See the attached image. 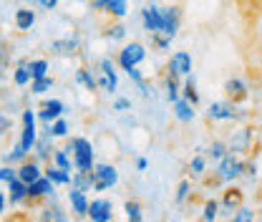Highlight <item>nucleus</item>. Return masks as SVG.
I'll return each instance as SVG.
<instances>
[{
  "label": "nucleus",
  "instance_id": "3",
  "mask_svg": "<svg viewBox=\"0 0 262 222\" xmlns=\"http://www.w3.org/2000/svg\"><path fill=\"white\" fill-rule=\"evenodd\" d=\"M96 84L98 89L103 94L114 96L119 91V73H116V61L111 58H101L98 61V76H96Z\"/></svg>",
  "mask_w": 262,
  "mask_h": 222
},
{
  "label": "nucleus",
  "instance_id": "19",
  "mask_svg": "<svg viewBox=\"0 0 262 222\" xmlns=\"http://www.w3.org/2000/svg\"><path fill=\"white\" fill-rule=\"evenodd\" d=\"M250 144H252V131H250V129H239V131L232 134L227 149L229 152H234V154H242V152L250 149Z\"/></svg>",
  "mask_w": 262,
  "mask_h": 222
},
{
  "label": "nucleus",
  "instance_id": "11",
  "mask_svg": "<svg viewBox=\"0 0 262 222\" xmlns=\"http://www.w3.org/2000/svg\"><path fill=\"white\" fill-rule=\"evenodd\" d=\"M141 26L149 35L162 33V8L157 3H149V5L141 8Z\"/></svg>",
  "mask_w": 262,
  "mask_h": 222
},
{
  "label": "nucleus",
  "instance_id": "20",
  "mask_svg": "<svg viewBox=\"0 0 262 222\" xmlns=\"http://www.w3.org/2000/svg\"><path fill=\"white\" fill-rule=\"evenodd\" d=\"M242 202H245V192L239 190V187H227L225 194H222L220 207H222L225 212H234L237 207H242Z\"/></svg>",
  "mask_w": 262,
  "mask_h": 222
},
{
  "label": "nucleus",
  "instance_id": "4",
  "mask_svg": "<svg viewBox=\"0 0 262 222\" xmlns=\"http://www.w3.org/2000/svg\"><path fill=\"white\" fill-rule=\"evenodd\" d=\"M207 119L209 122H242V119H247V111L237 109V104H232V101H214L207 109Z\"/></svg>",
  "mask_w": 262,
  "mask_h": 222
},
{
  "label": "nucleus",
  "instance_id": "1",
  "mask_svg": "<svg viewBox=\"0 0 262 222\" xmlns=\"http://www.w3.org/2000/svg\"><path fill=\"white\" fill-rule=\"evenodd\" d=\"M239 18V53L247 78L262 89V0H232Z\"/></svg>",
  "mask_w": 262,
  "mask_h": 222
},
{
  "label": "nucleus",
  "instance_id": "17",
  "mask_svg": "<svg viewBox=\"0 0 262 222\" xmlns=\"http://www.w3.org/2000/svg\"><path fill=\"white\" fill-rule=\"evenodd\" d=\"M8 187V202L10 205H23L26 197H28V185L20 179V177H13L10 182H5Z\"/></svg>",
  "mask_w": 262,
  "mask_h": 222
},
{
  "label": "nucleus",
  "instance_id": "25",
  "mask_svg": "<svg viewBox=\"0 0 262 222\" xmlns=\"http://www.w3.org/2000/svg\"><path fill=\"white\" fill-rule=\"evenodd\" d=\"M68 187L91 192L94 190V169H91V172H73V174H71V185H68Z\"/></svg>",
  "mask_w": 262,
  "mask_h": 222
},
{
  "label": "nucleus",
  "instance_id": "16",
  "mask_svg": "<svg viewBox=\"0 0 262 222\" xmlns=\"http://www.w3.org/2000/svg\"><path fill=\"white\" fill-rule=\"evenodd\" d=\"M51 51L58 53V56H76L81 51V38L78 35H66L61 41H53L51 43Z\"/></svg>",
  "mask_w": 262,
  "mask_h": 222
},
{
  "label": "nucleus",
  "instance_id": "37",
  "mask_svg": "<svg viewBox=\"0 0 262 222\" xmlns=\"http://www.w3.org/2000/svg\"><path fill=\"white\" fill-rule=\"evenodd\" d=\"M40 217H43V220H56V222H66V220H68V215H63V210H61L58 205H51V207H46Z\"/></svg>",
  "mask_w": 262,
  "mask_h": 222
},
{
  "label": "nucleus",
  "instance_id": "22",
  "mask_svg": "<svg viewBox=\"0 0 262 222\" xmlns=\"http://www.w3.org/2000/svg\"><path fill=\"white\" fill-rule=\"evenodd\" d=\"M171 106H174V116H177L182 124H192V122H194V116H196L194 109L196 106H192L187 98H177Z\"/></svg>",
  "mask_w": 262,
  "mask_h": 222
},
{
  "label": "nucleus",
  "instance_id": "31",
  "mask_svg": "<svg viewBox=\"0 0 262 222\" xmlns=\"http://www.w3.org/2000/svg\"><path fill=\"white\" fill-rule=\"evenodd\" d=\"M51 89H53V78L51 76H40V78H33L31 81V94H35V96L46 94Z\"/></svg>",
  "mask_w": 262,
  "mask_h": 222
},
{
  "label": "nucleus",
  "instance_id": "18",
  "mask_svg": "<svg viewBox=\"0 0 262 222\" xmlns=\"http://www.w3.org/2000/svg\"><path fill=\"white\" fill-rule=\"evenodd\" d=\"M40 174H43V167H40V162H38V159H23V162H20V167H18V177H20L26 185L35 182Z\"/></svg>",
  "mask_w": 262,
  "mask_h": 222
},
{
  "label": "nucleus",
  "instance_id": "9",
  "mask_svg": "<svg viewBox=\"0 0 262 222\" xmlns=\"http://www.w3.org/2000/svg\"><path fill=\"white\" fill-rule=\"evenodd\" d=\"M53 192H56V185H53L46 174H40L35 182L28 185V197H26V202H28V205H35V202H40V199H46V197H53Z\"/></svg>",
  "mask_w": 262,
  "mask_h": 222
},
{
  "label": "nucleus",
  "instance_id": "10",
  "mask_svg": "<svg viewBox=\"0 0 262 222\" xmlns=\"http://www.w3.org/2000/svg\"><path fill=\"white\" fill-rule=\"evenodd\" d=\"M89 220L91 222H111L114 220V202L106 197H96L89 202Z\"/></svg>",
  "mask_w": 262,
  "mask_h": 222
},
{
  "label": "nucleus",
  "instance_id": "47",
  "mask_svg": "<svg viewBox=\"0 0 262 222\" xmlns=\"http://www.w3.org/2000/svg\"><path fill=\"white\" fill-rule=\"evenodd\" d=\"M10 124H13V122H10V116H5V114L0 111V136H3L8 129H10Z\"/></svg>",
  "mask_w": 262,
  "mask_h": 222
},
{
  "label": "nucleus",
  "instance_id": "29",
  "mask_svg": "<svg viewBox=\"0 0 262 222\" xmlns=\"http://www.w3.org/2000/svg\"><path fill=\"white\" fill-rule=\"evenodd\" d=\"M182 98H187L192 106H199V91H196L194 76H187V81H184V86H182Z\"/></svg>",
  "mask_w": 262,
  "mask_h": 222
},
{
  "label": "nucleus",
  "instance_id": "40",
  "mask_svg": "<svg viewBox=\"0 0 262 222\" xmlns=\"http://www.w3.org/2000/svg\"><path fill=\"white\" fill-rule=\"evenodd\" d=\"M255 217H257V215H255L250 207H237L234 215H232V222H252Z\"/></svg>",
  "mask_w": 262,
  "mask_h": 222
},
{
  "label": "nucleus",
  "instance_id": "32",
  "mask_svg": "<svg viewBox=\"0 0 262 222\" xmlns=\"http://www.w3.org/2000/svg\"><path fill=\"white\" fill-rule=\"evenodd\" d=\"M227 144L222 142V139H214L212 144H209V149H207V159H212V162H220V159L227 154Z\"/></svg>",
  "mask_w": 262,
  "mask_h": 222
},
{
  "label": "nucleus",
  "instance_id": "49",
  "mask_svg": "<svg viewBox=\"0 0 262 222\" xmlns=\"http://www.w3.org/2000/svg\"><path fill=\"white\" fill-rule=\"evenodd\" d=\"M5 205H8V194H5V192H0V215L5 212Z\"/></svg>",
  "mask_w": 262,
  "mask_h": 222
},
{
  "label": "nucleus",
  "instance_id": "41",
  "mask_svg": "<svg viewBox=\"0 0 262 222\" xmlns=\"http://www.w3.org/2000/svg\"><path fill=\"white\" fill-rule=\"evenodd\" d=\"M189 190H192L189 179H182V182H179V187H177V197H174V202H177V205H184V202H187V197H189Z\"/></svg>",
  "mask_w": 262,
  "mask_h": 222
},
{
  "label": "nucleus",
  "instance_id": "48",
  "mask_svg": "<svg viewBox=\"0 0 262 222\" xmlns=\"http://www.w3.org/2000/svg\"><path fill=\"white\" fill-rule=\"evenodd\" d=\"M146 167H149V162H146V159H144V157H136V169H139V172H144Z\"/></svg>",
  "mask_w": 262,
  "mask_h": 222
},
{
  "label": "nucleus",
  "instance_id": "15",
  "mask_svg": "<svg viewBox=\"0 0 262 222\" xmlns=\"http://www.w3.org/2000/svg\"><path fill=\"white\" fill-rule=\"evenodd\" d=\"M68 205H71V212L76 217H89V197H86L83 190L71 187L68 190Z\"/></svg>",
  "mask_w": 262,
  "mask_h": 222
},
{
  "label": "nucleus",
  "instance_id": "45",
  "mask_svg": "<svg viewBox=\"0 0 262 222\" xmlns=\"http://www.w3.org/2000/svg\"><path fill=\"white\" fill-rule=\"evenodd\" d=\"M38 8H43V10H56L58 8V0H33Z\"/></svg>",
  "mask_w": 262,
  "mask_h": 222
},
{
  "label": "nucleus",
  "instance_id": "39",
  "mask_svg": "<svg viewBox=\"0 0 262 222\" xmlns=\"http://www.w3.org/2000/svg\"><path fill=\"white\" fill-rule=\"evenodd\" d=\"M51 134H53L56 139H63V136H68V122H66L63 116H58V119L51 124Z\"/></svg>",
  "mask_w": 262,
  "mask_h": 222
},
{
  "label": "nucleus",
  "instance_id": "30",
  "mask_svg": "<svg viewBox=\"0 0 262 222\" xmlns=\"http://www.w3.org/2000/svg\"><path fill=\"white\" fill-rule=\"evenodd\" d=\"M124 215H126V220L129 222H141L144 220V210H141V205H139L136 199H126V202H124Z\"/></svg>",
  "mask_w": 262,
  "mask_h": 222
},
{
  "label": "nucleus",
  "instance_id": "33",
  "mask_svg": "<svg viewBox=\"0 0 262 222\" xmlns=\"http://www.w3.org/2000/svg\"><path fill=\"white\" fill-rule=\"evenodd\" d=\"M53 164L56 167H61V169H73V159H71V154L66 152V149H53Z\"/></svg>",
  "mask_w": 262,
  "mask_h": 222
},
{
  "label": "nucleus",
  "instance_id": "7",
  "mask_svg": "<svg viewBox=\"0 0 262 222\" xmlns=\"http://www.w3.org/2000/svg\"><path fill=\"white\" fill-rule=\"evenodd\" d=\"M119 185V169L114 164H94V192H106Z\"/></svg>",
  "mask_w": 262,
  "mask_h": 222
},
{
  "label": "nucleus",
  "instance_id": "24",
  "mask_svg": "<svg viewBox=\"0 0 262 222\" xmlns=\"http://www.w3.org/2000/svg\"><path fill=\"white\" fill-rule=\"evenodd\" d=\"M43 174H46L53 185H61V187H68V185H71V172L56 167V164H48V167L43 169Z\"/></svg>",
  "mask_w": 262,
  "mask_h": 222
},
{
  "label": "nucleus",
  "instance_id": "8",
  "mask_svg": "<svg viewBox=\"0 0 262 222\" xmlns=\"http://www.w3.org/2000/svg\"><path fill=\"white\" fill-rule=\"evenodd\" d=\"M179 28H182V8H179V5H166V8H162V33L164 35H169V38L174 41Z\"/></svg>",
  "mask_w": 262,
  "mask_h": 222
},
{
  "label": "nucleus",
  "instance_id": "46",
  "mask_svg": "<svg viewBox=\"0 0 262 222\" xmlns=\"http://www.w3.org/2000/svg\"><path fill=\"white\" fill-rule=\"evenodd\" d=\"M108 8V0H91V10L94 13H106Z\"/></svg>",
  "mask_w": 262,
  "mask_h": 222
},
{
  "label": "nucleus",
  "instance_id": "12",
  "mask_svg": "<svg viewBox=\"0 0 262 222\" xmlns=\"http://www.w3.org/2000/svg\"><path fill=\"white\" fill-rule=\"evenodd\" d=\"M222 91H225V98L232 101V104H242V101L250 98V86L242 78H227L225 86H222Z\"/></svg>",
  "mask_w": 262,
  "mask_h": 222
},
{
  "label": "nucleus",
  "instance_id": "34",
  "mask_svg": "<svg viewBox=\"0 0 262 222\" xmlns=\"http://www.w3.org/2000/svg\"><path fill=\"white\" fill-rule=\"evenodd\" d=\"M28 68H31V81L33 78H40V76H48V61H46V58L28 61Z\"/></svg>",
  "mask_w": 262,
  "mask_h": 222
},
{
  "label": "nucleus",
  "instance_id": "21",
  "mask_svg": "<svg viewBox=\"0 0 262 222\" xmlns=\"http://www.w3.org/2000/svg\"><path fill=\"white\" fill-rule=\"evenodd\" d=\"M179 78H182V76H177L174 71H169V68H166V73H164V91H166V101H169V104H174L177 98H182Z\"/></svg>",
  "mask_w": 262,
  "mask_h": 222
},
{
  "label": "nucleus",
  "instance_id": "28",
  "mask_svg": "<svg viewBox=\"0 0 262 222\" xmlns=\"http://www.w3.org/2000/svg\"><path fill=\"white\" fill-rule=\"evenodd\" d=\"M106 13H108V18H111V21H121V18H126L129 5H126V0H108Z\"/></svg>",
  "mask_w": 262,
  "mask_h": 222
},
{
  "label": "nucleus",
  "instance_id": "5",
  "mask_svg": "<svg viewBox=\"0 0 262 222\" xmlns=\"http://www.w3.org/2000/svg\"><path fill=\"white\" fill-rule=\"evenodd\" d=\"M245 164H247V162H242L234 152H227L225 157L220 159V164H217V172H214V174L222 179V185H229V182H234V179H239V177H242Z\"/></svg>",
  "mask_w": 262,
  "mask_h": 222
},
{
  "label": "nucleus",
  "instance_id": "14",
  "mask_svg": "<svg viewBox=\"0 0 262 222\" xmlns=\"http://www.w3.org/2000/svg\"><path fill=\"white\" fill-rule=\"evenodd\" d=\"M63 111H66V104L61 98H48V101H43V106L38 111V119L43 124H53L58 116H63Z\"/></svg>",
  "mask_w": 262,
  "mask_h": 222
},
{
  "label": "nucleus",
  "instance_id": "27",
  "mask_svg": "<svg viewBox=\"0 0 262 222\" xmlns=\"http://www.w3.org/2000/svg\"><path fill=\"white\" fill-rule=\"evenodd\" d=\"M76 81H78L86 91H98L96 76H94V73H91V68H86V66H81V68L76 71Z\"/></svg>",
  "mask_w": 262,
  "mask_h": 222
},
{
  "label": "nucleus",
  "instance_id": "23",
  "mask_svg": "<svg viewBox=\"0 0 262 222\" xmlns=\"http://www.w3.org/2000/svg\"><path fill=\"white\" fill-rule=\"evenodd\" d=\"M13 23H15V28L20 33H28L35 26V10H31V8H18Z\"/></svg>",
  "mask_w": 262,
  "mask_h": 222
},
{
  "label": "nucleus",
  "instance_id": "2",
  "mask_svg": "<svg viewBox=\"0 0 262 222\" xmlns=\"http://www.w3.org/2000/svg\"><path fill=\"white\" fill-rule=\"evenodd\" d=\"M66 152L73 159V169H76V172H91V169H94L96 152H94V144H91L86 136H73V139H68Z\"/></svg>",
  "mask_w": 262,
  "mask_h": 222
},
{
  "label": "nucleus",
  "instance_id": "44",
  "mask_svg": "<svg viewBox=\"0 0 262 222\" xmlns=\"http://www.w3.org/2000/svg\"><path fill=\"white\" fill-rule=\"evenodd\" d=\"M129 109H131L129 98H124V96H116L114 98V111H129Z\"/></svg>",
  "mask_w": 262,
  "mask_h": 222
},
{
  "label": "nucleus",
  "instance_id": "6",
  "mask_svg": "<svg viewBox=\"0 0 262 222\" xmlns=\"http://www.w3.org/2000/svg\"><path fill=\"white\" fill-rule=\"evenodd\" d=\"M144 58H146V48H144L141 43L131 41V43H126V46L116 53V66H119L121 71H129L134 66L144 64Z\"/></svg>",
  "mask_w": 262,
  "mask_h": 222
},
{
  "label": "nucleus",
  "instance_id": "38",
  "mask_svg": "<svg viewBox=\"0 0 262 222\" xmlns=\"http://www.w3.org/2000/svg\"><path fill=\"white\" fill-rule=\"evenodd\" d=\"M189 169H192V174H194V177H204V172H207V157H204V154H196V157H192V162H189Z\"/></svg>",
  "mask_w": 262,
  "mask_h": 222
},
{
  "label": "nucleus",
  "instance_id": "26",
  "mask_svg": "<svg viewBox=\"0 0 262 222\" xmlns=\"http://www.w3.org/2000/svg\"><path fill=\"white\" fill-rule=\"evenodd\" d=\"M13 84H15L18 89H23V86L31 84V68H28V61H26V58H20L18 66H15V71H13Z\"/></svg>",
  "mask_w": 262,
  "mask_h": 222
},
{
  "label": "nucleus",
  "instance_id": "35",
  "mask_svg": "<svg viewBox=\"0 0 262 222\" xmlns=\"http://www.w3.org/2000/svg\"><path fill=\"white\" fill-rule=\"evenodd\" d=\"M149 38H151V48L159 51V53H164V51L171 48V38L164 35V33H154V35H149Z\"/></svg>",
  "mask_w": 262,
  "mask_h": 222
},
{
  "label": "nucleus",
  "instance_id": "13",
  "mask_svg": "<svg viewBox=\"0 0 262 222\" xmlns=\"http://www.w3.org/2000/svg\"><path fill=\"white\" fill-rule=\"evenodd\" d=\"M192 66H194L192 53H187V51H174L171 58H169V64H166V68L174 71L177 76H189V73H192Z\"/></svg>",
  "mask_w": 262,
  "mask_h": 222
},
{
  "label": "nucleus",
  "instance_id": "36",
  "mask_svg": "<svg viewBox=\"0 0 262 222\" xmlns=\"http://www.w3.org/2000/svg\"><path fill=\"white\" fill-rule=\"evenodd\" d=\"M103 35H106L108 41H124V38H126V28L116 21V23H111V26L103 31Z\"/></svg>",
  "mask_w": 262,
  "mask_h": 222
},
{
  "label": "nucleus",
  "instance_id": "43",
  "mask_svg": "<svg viewBox=\"0 0 262 222\" xmlns=\"http://www.w3.org/2000/svg\"><path fill=\"white\" fill-rule=\"evenodd\" d=\"M13 177H18V167H13V164H0V182L5 185V182H10Z\"/></svg>",
  "mask_w": 262,
  "mask_h": 222
},
{
  "label": "nucleus",
  "instance_id": "42",
  "mask_svg": "<svg viewBox=\"0 0 262 222\" xmlns=\"http://www.w3.org/2000/svg\"><path fill=\"white\" fill-rule=\"evenodd\" d=\"M217 210H220V202H217V199H209V202L204 205V212H202V220H207V222L217 220Z\"/></svg>",
  "mask_w": 262,
  "mask_h": 222
}]
</instances>
